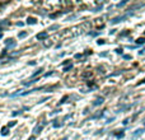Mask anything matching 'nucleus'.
Wrapping results in <instances>:
<instances>
[{
    "mask_svg": "<svg viewBox=\"0 0 145 140\" xmlns=\"http://www.w3.org/2000/svg\"><path fill=\"white\" fill-rule=\"evenodd\" d=\"M48 36L47 32H42V33H38L37 35V40H46Z\"/></svg>",
    "mask_w": 145,
    "mask_h": 140,
    "instance_id": "f257e3e1",
    "label": "nucleus"
},
{
    "mask_svg": "<svg viewBox=\"0 0 145 140\" xmlns=\"http://www.w3.org/2000/svg\"><path fill=\"white\" fill-rule=\"evenodd\" d=\"M102 103H103V97H99V98H97V99H95V102L93 103V105L98 106V105H102Z\"/></svg>",
    "mask_w": 145,
    "mask_h": 140,
    "instance_id": "f03ea898",
    "label": "nucleus"
},
{
    "mask_svg": "<svg viewBox=\"0 0 145 140\" xmlns=\"http://www.w3.org/2000/svg\"><path fill=\"white\" fill-rule=\"evenodd\" d=\"M36 22H37V20H36L35 18H28L27 19V23H29V24H36Z\"/></svg>",
    "mask_w": 145,
    "mask_h": 140,
    "instance_id": "7ed1b4c3",
    "label": "nucleus"
},
{
    "mask_svg": "<svg viewBox=\"0 0 145 140\" xmlns=\"http://www.w3.org/2000/svg\"><path fill=\"white\" fill-rule=\"evenodd\" d=\"M8 133H9V129H7V128H4V129L1 130V134H3V135H7Z\"/></svg>",
    "mask_w": 145,
    "mask_h": 140,
    "instance_id": "20e7f679",
    "label": "nucleus"
},
{
    "mask_svg": "<svg viewBox=\"0 0 145 140\" xmlns=\"http://www.w3.org/2000/svg\"><path fill=\"white\" fill-rule=\"evenodd\" d=\"M25 36H27V32H20L19 35H18V37H19V38H23V37H25Z\"/></svg>",
    "mask_w": 145,
    "mask_h": 140,
    "instance_id": "39448f33",
    "label": "nucleus"
},
{
    "mask_svg": "<svg viewBox=\"0 0 145 140\" xmlns=\"http://www.w3.org/2000/svg\"><path fill=\"white\" fill-rule=\"evenodd\" d=\"M136 42H138V43H144V42H145V38H139Z\"/></svg>",
    "mask_w": 145,
    "mask_h": 140,
    "instance_id": "423d86ee",
    "label": "nucleus"
},
{
    "mask_svg": "<svg viewBox=\"0 0 145 140\" xmlns=\"http://www.w3.org/2000/svg\"><path fill=\"white\" fill-rule=\"evenodd\" d=\"M42 70H43V69H42V68H41L40 70H38V71H36V73H35V74H33V77H36V75H38V74H40V73H41V71H42Z\"/></svg>",
    "mask_w": 145,
    "mask_h": 140,
    "instance_id": "0eeeda50",
    "label": "nucleus"
},
{
    "mask_svg": "<svg viewBox=\"0 0 145 140\" xmlns=\"http://www.w3.org/2000/svg\"><path fill=\"white\" fill-rule=\"evenodd\" d=\"M141 133H143V130H141V129H140V130H136L135 135H140V134H141Z\"/></svg>",
    "mask_w": 145,
    "mask_h": 140,
    "instance_id": "6e6552de",
    "label": "nucleus"
},
{
    "mask_svg": "<svg viewBox=\"0 0 145 140\" xmlns=\"http://www.w3.org/2000/svg\"><path fill=\"white\" fill-rule=\"evenodd\" d=\"M71 69V65H69V68H65V71H69Z\"/></svg>",
    "mask_w": 145,
    "mask_h": 140,
    "instance_id": "1a4fd4ad",
    "label": "nucleus"
},
{
    "mask_svg": "<svg viewBox=\"0 0 145 140\" xmlns=\"http://www.w3.org/2000/svg\"><path fill=\"white\" fill-rule=\"evenodd\" d=\"M102 43H105V42H103V40H99V41H98V45H102Z\"/></svg>",
    "mask_w": 145,
    "mask_h": 140,
    "instance_id": "9d476101",
    "label": "nucleus"
},
{
    "mask_svg": "<svg viewBox=\"0 0 145 140\" xmlns=\"http://www.w3.org/2000/svg\"><path fill=\"white\" fill-rule=\"evenodd\" d=\"M28 140H35V136H31V138L28 139Z\"/></svg>",
    "mask_w": 145,
    "mask_h": 140,
    "instance_id": "9b49d317",
    "label": "nucleus"
},
{
    "mask_svg": "<svg viewBox=\"0 0 145 140\" xmlns=\"http://www.w3.org/2000/svg\"><path fill=\"white\" fill-rule=\"evenodd\" d=\"M141 83H145V79H144V80H143V82H141Z\"/></svg>",
    "mask_w": 145,
    "mask_h": 140,
    "instance_id": "f8f14e48",
    "label": "nucleus"
},
{
    "mask_svg": "<svg viewBox=\"0 0 145 140\" xmlns=\"http://www.w3.org/2000/svg\"><path fill=\"white\" fill-rule=\"evenodd\" d=\"M0 31H1V29H0Z\"/></svg>",
    "mask_w": 145,
    "mask_h": 140,
    "instance_id": "ddd939ff",
    "label": "nucleus"
}]
</instances>
